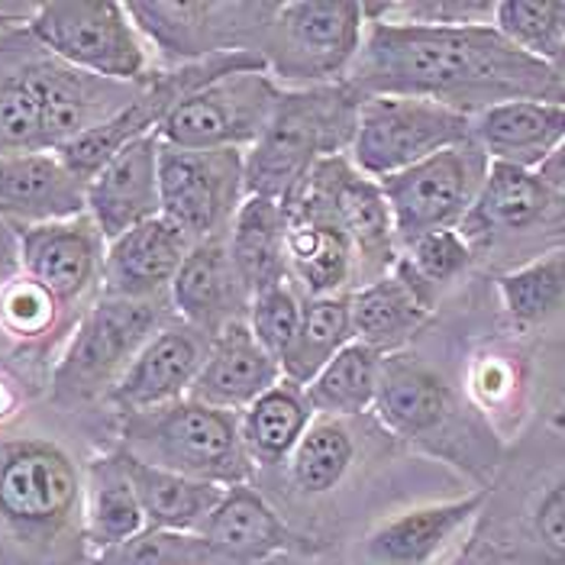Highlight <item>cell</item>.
Listing matches in <instances>:
<instances>
[{"instance_id":"f1b7e54d","label":"cell","mask_w":565,"mask_h":565,"mask_svg":"<svg viewBox=\"0 0 565 565\" xmlns=\"http://www.w3.org/2000/svg\"><path fill=\"white\" fill-rule=\"evenodd\" d=\"M349 310L355 340L382 355L404 352L436 313V307L397 271L349 291Z\"/></svg>"},{"instance_id":"ab89813d","label":"cell","mask_w":565,"mask_h":565,"mask_svg":"<svg viewBox=\"0 0 565 565\" xmlns=\"http://www.w3.org/2000/svg\"><path fill=\"white\" fill-rule=\"evenodd\" d=\"M62 317L65 310L58 307V301L23 271L0 285V330L10 340L26 347L43 343L49 333H55Z\"/></svg>"},{"instance_id":"8fae6325","label":"cell","mask_w":565,"mask_h":565,"mask_svg":"<svg viewBox=\"0 0 565 565\" xmlns=\"http://www.w3.org/2000/svg\"><path fill=\"white\" fill-rule=\"evenodd\" d=\"M476 136L472 117L456 114L424 97L365 94L359 107L355 139L349 149L352 166L382 181L414 169L436 152Z\"/></svg>"},{"instance_id":"e575fe53","label":"cell","mask_w":565,"mask_h":565,"mask_svg":"<svg viewBox=\"0 0 565 565\" xmlns=\"http://www.w3.org/2000/svg\"><path fill=\"white\" fill-rule=\"evenodd\" d=\"M498 295L518 330L550 323L565 307V243H556L498 278Z\"/></svg>"},{"instance_id":"bcb514c9","label":"cell","mask_w":565,"mask_h":565,"mask_svg":"<svg viewBox=\"0 0 565 565\" xmlns=\"http://www.w3.org/2000/svg\"><path fill=\"white\" fill-rule=\"evenodd\" d=\"M536 174H540V178L556 191V194H563L565 198V139L559 142V149H556V152L540 166V169H536Z\"/></svg>"},{"instance_id":"7a4b0ae2","label":"cell","mask_w":565,"mask_h":565,"mask_svg":"<svg viewBox=\"0 0 565 565\" xmlns=\"http://www.w3.org/2000/svg\"><path fill=\"white\" fill-rule=\"evenodd\" d=\"M372 411L401 443L443 459L479 488H488L504 466V446L491 424L430 359L411 349L385 355Z\"/></svg>"},{"instance_id":"7c38bea8","label":"cell","mask_w":565,"mask_h":565,"mask_svg":"<svg viewBox=\"0 0 565 565\" xmlns=\"http://www.w3.org/2000/svg\"><path fill=\"white\" fill-rule=\"evenodd\" d=\"M491 159L479 139L449 146L407 172L382 178L401 246L436 230H459L479 201Z\"/></svg>"},{"instance_id":"c3c4849f","label":"cell","mask_w":565,"mask_h":565,"mask_svg":"<svg viewBox=\"0 0 565 565\" xmlns=\"http://www.w3.org/2000/svg\"><path fill=\"white\" fill-rule=\"evenodd\" d=\"M10 23H17V20H13L10 13H3V10H0V26H10Z\"/></svg>"},{"instance_id":"484cf974","label":"cell","mask_w":565,"mask_h":565,"mask_svg":"<svg viewBox=\"0 0 565 565\" xmlns=\"http://www.w3.org/2000/svg\"><path fill=\"white\" fill-rule=\"evenodd\" d=\"M281 379L285 375H281L278 359L256 340L249 320H243V323L220 330L211 340L204 365L188 397L220 407V411L243 414L253 401L271 392Z\"/></svg>"},{"instance_id":"d590c367","label":"cell","mask_w":565,"mask_h":565,"mask_svg":"<svg viewBox=\"0 0 565 565\" xmlns=\"http://www.w3.org/2000/svg\"><path fill=\"white\" fill-rule=\"evenodd\" d=\"M355 340L352 333V310L349 295H330V298H305L301 327L291 349L281 359V375L295 385L307 388L320 369L340 355Z\"/></svg>"},{"instance_id":"8d00e7d4","label":"cell","mask_w":565,"mask_h":565,"mask_svg":"<svg viewBox=\"0 0 565 565\" xmlns=\"http://www.w3.org/2000/svg\"><path fill=\"white\" fill-rule=\"evenodd\" d=\"M43 58H30L0 75V156L3 152H45Z\"/></svg>"},{"instance_id":"30bf717a","label":"cell","mask_w":565,"mask_h":565,"mask_svg":"<svg viewBox=\"0 0 565 565\" xmlns=\"http://www.w3.org/2000/svg\"><path fill=\"white\" fill-rule=\"evenodd\" d=\"M281 0H132L136 30L172 68L198 65L220 55L253 52L278 13Z\"/></svg>"},{"instance_id":"60d3db41","label":"cell","mask_w":565,"mask_h":565,"mask_svg":"<svg viewBox=\"0 0 565 565\" xmlns=\"http://www.w3.org/2000/svg\"><path fill=\"white\" fill-rule=\"evenodd\" d=\"M401 256L420 275V281H427L434 288L439 298H443V291L449 285L462 281L472 271L476 259H479V253L472 249V243L459 230L424 233V236L404 243Z\"/></svg>"},{"instance_id":"4fadbf2b","label":"cell","mask_w":565,"mask_h":565,"mask_svg":"<svg viewBox=\"0 0 565 565\" xmlns=\"http://www.w3.org/2000/svg\"><path fill=\"white\" fill-rule=\"evenodd\" d=\"M488 488L452 501L414 504L372 521L347 546V565H459Z\"/></svg>"},{"instance_id":"5b68a950","label":"cell","mask_w":565,"mask_h":565,"mask_svg":"<svg viewBox=\"0 0 565 565\" xmlns=\"http://www.w3.org/2000/svg\"><path fill=\"white\" fill-rule=\"evenodd\" d=\"M362 97L349 82L320 87H285L275 117L246 152L249 194L288 201L307 174L333 156H349Z\"/></svg>"},{"instance_id":"7bdbcfd3","label":"cell","mask_w":565,"mask_h":565,"mask_svg":"<svg viewBox=\"0 0 565 565\" xmlns=\"http://www.w3.org/2000/svg\"><path fill=\"white\" fill-rule=\"evenodd\" d=\"M494 7L488 0H394L365 3L369 23H401V26H479L494 23Z\"/></svg>"},{"instance_id":"1f68e13d","label":"cell","mask_w":565,"mask_h":565,"mask_svg":"<svg viewBox=\"0 0 565 565\" xmlns=\"http://www.w3.org/2000/svg\"><path fill=\"white\" fill-rule=\"evenodd\" d=\"M120 456L127 462L132 488L139 494L146 526L174 530V533H201L204 530V523L211 521L214 508H217L223 491H226L223 484L188 479V476H178V472H169V469L139 462L136 456L124 452V449H120Z\"/></svg>"},{"instance_id":"cb8c5ba5","label":"cell","mask_w":565,"mask_h":565,"mask_svg":"<svg viewBox=\"0 0 565 565\" xmlns=\"http://www.w3.org/2000/svg\"><path fill=\"white\" fill-rule=\"evenodd\" d=\"M194 239L172 220L156 217L107 243L100 295L120 301H169Z\"/></svg>"},{"instance_id":"e0dca14e","label":"cell","mask_w":565,"mask_h":565,"mask_svg":"<svg viewBox=\"0 0 565 565\" xmlns=\"http://www.w3.org/2000/svg\"><path fill=\"white\" fill-rule=\"evenodd\" d=\"M288 217V281L305 298L355 291V253L340 226L330 194L313 174L285 201Z\"/></svg>"},{"instance_id":"b9f144b4","label":"cell","mask_w":565,"mask_h":565,"mask_svg":"<svg viewBox=\"0 0 565 565\" xmlns=\"http://www.w3.org/2000/svg\"><path fill=\"white\" fill-rule=\"evenodd\" d=\"M514 359L518 355L511 352L488 349L472 359L466 372V397L484 420H491V430H494V414H508L521 401L523 375Z\"/></svg>"},{"instance_id":"ee69618b","label":"cell","mask_w":565,"mask_h":565,"mask_svg":"<svg viewBox=\"0 0 565 565\" xmlns=\"http://www.w3.org/2000/svg\"><path fill=\"white\" fill-rule=\"evenodd\" d=\"M301 313H305V295L291 281L278 285V288H268V291L253 298L249 327H253V333H256L262 347L278 359V365H281L285 352L295 343V337H298Z\"/></svg>"},{"instance_id":"f546056e","label":"cell","mask_w":565,"mask_h":565,"mask_svg":"<svg viewBox=\"0 0 565 565\" xmlns=\"http://www.w3.org/2000/svg\"><path fill=\"white\" fill-rule=\"evenodd\" d=\"M87 553H107L146 530V514L132 488L127 462L114 446L85 466V504H82Z\"/></svg>"},{"instance_id":"83f0119b","label":"cell","mask_w":565,"mask_h":565,"mask_svg":"<svg viewBox=\"0 0 565 565\" xmlns=\"http://www.w3.org/2000/svg\"><path fill=\"white\" fill-rule=\"evenodd\" d=\"M359 466V439L347 417L317 414L281 469L291 504H320L347 488Z\"/></svg>"},{"instance_id":"4dcf8cb0","label":"cell","mask_w":565,"mask_h":565,"mask_svg":"<svg viewBox=\"0 0 565 565\" xmlns=\"http://www.w3.org/2000/svg\"><path fill=\"white\" fill-rule=\"evenodd\" d=\"M226 243L253 298L288 285V217L281 201L249 194L226 233Z\"/></svg>"},{"instance_id":"9c48e42d","label":"cell","mask_w":565,"mask_h":565,"mask_svg":"<svg viewBox=\"0 0 565 565\" xmlns=\"http://www.w3.org/2000/svg\"><path fill=\"white\" fill-rule=\"evenodd\" d=\"M369 30L365 3L352 0H281L262 58L281 87L340 85Z\"/></svg>"},{"instance_id":"836d02e7","label":"cell","mask_w":565,"mask_h":565,"mask_svg":"<svg viewBox=\"0 0 565 565\" xmlns=\"http://www.w3.org/2000/svg\"><path fill=\"white\" fill-rule=\"evenodd\" d=\"M382 362H385L382 352L352 340L305 388L310 411L327 417H347V420L369 414L375 407Z\"/></svg>"},{"instance_id":"ffe728a7","label":"cell","mask_w":565,"mask_h":565,"mask_svg":"<svg viewBox=\"0 0 565 565\" xmlns=\"http://www.w3.org/2000/svg\"><path fill=\"white\" fill-rule=\"evenodd\" d=\"M201 536L214 546L220 565H268L278 556L323 553V543L285 521L256 484L226 488Z\"/></svg>"},{"instance_id":"ac0fdd59","label":"cell","mask_w":565,"mask_h":565,"mask_svg":"<svg viewBox=\"0 0 565 565\" xmlns=\"http://www.w3.org/2000/svg\"><path fill=\"white\" fill-rule=\"evenodd\" d=\"M17 246L23 275L43 285L65 313L100 288L107 239L87 214L20 226Z\"/></svg>"},{"instance_id":"74e56055","label":"cell","mask_w":565,"mask_h":565,"mask_svg":"<svg viewBox=\"0 0 565 565\" xmlns=\"http://www.w3.org/2000/svg\"><path fill=\"white\" fill-rule=\"evenodd\" d=\"M494 30L536 62H553L565 45V0H498Z\"/></svg>"},{"instance_id":"9a60e30c","label":"cell","mask_w":565,"mask_h":565,"mask_svg":"<svg viewBox=\"0 0 565 565\" xmlns=\"http://www.w3.org/2000/svg\"><path fill=\"white\" fill-rule=\"evenodd\" d=\"M162 217L172 220L194 243L226 236L243 201L246 152L243 149H178L162 142L159 156Z\"/></svg>"},{"instance_id":"2e32d148","label":"cell","mask_w":565,"mask_h":565,"mask_svg":"<svg viewBox=\"0 0 565 565\" xmlns=\"http://www.w3.org/2000/svg\"><path fill=\"white\" fill-rule=\"evenodd\" d=\"M559 233L565 239V198L556 194L543 178L526 169L491 162L481 184L479 201L459 233L472 243L476 253L511 249L533 233Z\"/></svg>"},{"instance_id":"603a6c76","label":"cell","mask_w":565,"mask_h":565,"mask_svg":"<svg viewBox=\"0 0 565 565\" xmlns=\"http://www.w3.org/2000/svg\"><path fill=\"white\" fill-rule=\"evenodd\" d=\"M162 139L156 132L130 142L87 181V217L107 243L149 220L162 217L159 191Z\"/></svg>"},{"instance_id":"f6af8a7d","label":"cell","mask_w":565,"mask_h":565,"mask_svg":"<svg viewBox=\"0 0 565 565\" xmlns=\"http://www.w3.org/2000/svg\"><path fill=\"white\" fill-rule=\"evenodd\" d=\"M23 407V388L17 385V379H10L7 372H0V427H7Z\"/></svg>"},{"instance_id":"8992f818","label":"cell","mask_w":565,"mask_h":565,"mask_svg":"<svg viewBox=\"0 0 565 565\" xmlns=\"http://www.w3.org/2000/svg\"><path fill=\"white\" fill-rule=\"evenodd\" d=\"M117 446L139 462L223 488L256 484L259 469L246 456L239 414L181 397L174 404L120 417Z\"/></svg>"},{"instance_id":"7dc6e473","label":"cell","mask_w":565,"mask_h":565,"mask_svg":"<svg viewBox=\"0 0 565 565\" xmlns=\"http://www.w3.org/2000/svg\"><path fill=\"white\" fill-rule=\"evenodd\" d=\"M550 68L556 72V78H559V82H563V87H565V45L559 49V55H556V58L550 62Z\"/></svg>"},{"instance_id":"5bb4252c","label":"cell","mask_w":565,"mask_h":565,"mask_svg":"<svg viewBox=\"0 0 565 565\" xmlns=\"http://www.w3.org/2000/svg\"><path fill=\"white\" fill-rule=\"evenodd\" d=\"M281 90L265 68L236 72L184 97L156 136L178 149H243L249 152L268 130Z\"/></svg>"},{"instance_id":"44dd1931","label":"cell","mask_w":565,"mask_h":565,"mask_svg":"<svg viewBox=\"0 0 565 565\" xmlns=\"http://www.w3.org/2000/svg\"><path fill=\"white\" fill-rule=\"evenodd\" d=\"M207 347H211V337L172 317L136 352L124 379L107 394V404L124 417V414L156 411V407L188 397L204 365Z\"/></svg>"},{"instance_id":"7402d4cb","label":"cell","mask_w":565,"mask_h":565,"mask_svg":"<svg viewBox=\"0 0 565 565\" xmlns=\"http://www.w3.org/2000/svg\"><path fill=\"white\" fill-rule=\"evenodd\" d=\"M169 305L181 323L211 340L220 330L249 320L253 295L233 262L226 236H211L191 246L169 291Z\"/></svg>"},{"instance_id":"d6986e66","label":"cell","mask_w":565,"mask_h":565,"mask_svg":"<svg viewBox=\"0 0 565 565\" xmlns=\"http://www.w3.org/2000/svg\"><path fill=\"white\" fill-rule=\"evenodd\" d=\"M313 178L330 194L340 226L355 253V288L392 275L401 259V239L382 184L362 174L349 156H333L313 169Z\"/></svg>"},{"instance_id":"52a82bcc","label":"cell","mask_w":565,"mask_h":565,"mask_svg":"<svg viewBox=\"0 0 565 565\" xmlns=\"http://www.w3.org/2000/svg\"><path fill=\"white\" fill-rule=\"evenodd\" d=\"M169 301H120L100 295L75 323V333L52 369V401L85 407L107 401L136 352L172 320Z\"/></svg>"},{"instance_id":"f35d334b","label":"cell","mask_w":565,"mask_h":565,"mask_svg":"<svg viewBox=\"0 0 565 565\" xmlns=\"http://www.w3.org/2000/svg\"><path fill=\"white\" fill-rule=\"evenodd\" d=\"M90 565H220L214 546L201 533H174L146 526L127 543L97 553Z\"/></svg>"},{"instance_id":"d4e9b609","label":"cell","mask_w":565,"mask_h":565,"mask_svg":"<svg viewBox=\"0 0 565 565\" xmlns=\"http://www.w3.org/2000/svg\"><path fill=\"white\" fill-rule=\"evenodd\" d=\"M87 214V184L58 152L0 156V220L13 230Z\"/></svg>"},{"instance_id":"d6a6232c","label":"cell","mask_w":565,"mask_h":565,"mask_svg":"<svg viewBox=\"0 0 565 565\" xmlns=\"http://www.w3.org/2000/svg\"><path fill=\"white\" fill-rule=\"evenodd\" d=\"M313 417L305 388L288 379L253 401L239 414V436L253 466L259 472H281Z\"/></svg>"},{"instance_id":"3957f363","label":"cell","mask_w":565,"mask_h":565,"mask_svg":"<svg viewBox=\"0 0 565 565\" xmlns=\"http://www.w3.org/2000/svg\"><path fill=\"white\" fill-rule=\"evenodd\" d=\"M85 469L43 436L0 443V533L30 563L65 565L87 553Z\"/></svg>"},{"instance_id":"277c9868","label":"cell","mask_w":565,"mask_h":565,"mask_svg":"<svg viewBox=\"0 0 565 565\" xmlns=\"http://www.w3.org/2000/svg\"><path fill=\"white\" fill-rule=\"evenodd\" d=\"M459 565H565V436L501 466Z\"/></svg>"},{"instance_id":"6da1fadb","label":"cell","mask_w":565,"mask_h":565,"mask_svg":"<svg viewBox=\"0 0 565 565\" xmlns=\"http://www.w3.org/2000/svg\"><path fill=\"white\" fill-rule=\"evenodd\" d=\"M347 82L359 94L424 97L472 120L508 100L565 104L556 72L508 43L494 23H369Z\"/></svg>"},{"instance_id":"ba28073f","label":"cell","mask_w":565,"mask_h":565,"mask_svg":"<svg viewBox=\"0 0 565 565\" xmlns=\"http://www.w3.org/2000/svg\"><path fill=\"white\" fill-rule=\"evenodd\" d=\"M26 33L45 55L117 85H146L156 72L127 3L49 0L26 17Z\"/></svg>"},{"instance_id":"4316f807","label":"cell","mask_w":565,"mask_h":565,"mask_svg":"<svg viewBox=\"0 0 565 565\" xmlns=\"http://www.w3.org/2000/svg\"><path fill=\"white\" fill-rule=\"evenodd\" d=\"M491 162L536 172L565 139V104L508 100L472 120Z\"/></svg>"}]
</instances>
